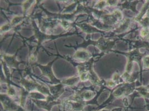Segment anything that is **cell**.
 <instances>
[{
  "mask_svg": "<svg viewBox=\"0 0 149 111\" xmlns=\"http://www.w3.org/2000/svg\"><path fill=\"white\" fill-rule=\"evenodd\" d=\"M143 65L145 67L149 68V56H146L143 58Z\"/></svg>",
  "mask_w": 149,
  "mask_h": 111,
  "instance_id": "obj_1",
  "label": "cell"
}]
</instances>
